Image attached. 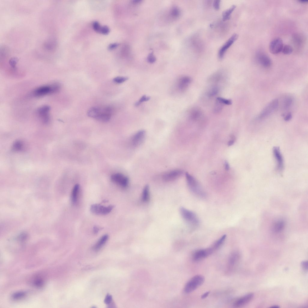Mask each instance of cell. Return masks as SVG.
I'll return each instance as SVG.
<instances>
[{
    "label": "cell",
    "mask_w": 308,
    "mask_h": 308,
    "mask_svg": "<svg viewBox=\"0 0 308 308\" xmlns=\"http://www.w3.org/2000/svg\"><path fill=\"white\" fill-rule=\"evenodd\" d=\"M186 177L188 187L191 192L199 197H204L205 193L197 180L187 173H186Z\"/></svg>",
    "instance_id": "cell-1"
},
{
    "label": "cell",
    "mask_w": 308,
    "mask_h": 308,
    "mask_svg": "<svg viewBox=\"0 0 308 308\" xmlns=\"http://www.w3.org/2000/svg\"><path fill=\"white\" fill-rule=\"evenodd\" d=\"M205 281L204 276L201 275L195 276L186 285L184 291L186 293H190L197 289L202 285Z\"/></svg>",
    "instance_id": "cell-2"
},
{
    "label": "cell",
    "mask_w": 308,
    "mask_h": 308,
    "mask_svg": "<svg viewBox=\"0 0 308 308\" xmlns=\"http://www.w3.org/2000/svg\"><path fill=\"white\" fill-rule=\"evenodd\" d=\"M179 210L182 218L190 226L194 227L198 225L199 221L197 216L194 212L184 207H181Z\"/></svg>",
    "instance_id": "cell-3"
},
{
    "label": "cell",
    "mask_w": 308,
    "mask_h": 308,
    "mask_svg": "<svg viewBox=\"0 0 308 308\" xmlns=\"http://www.w3.org/2000/svg\"><path fill=\"white\" fill-rule=\"evenodd\" d=\"M60 89V87L58 84L51 86H45L36 89L34 91V95L36 97H40L58 92Z\"/></svg>",
    "instance_id": "cell-4"
},
{
    "label": "cell",
    "mask_w": 308,
    "mask_h": 308,
    "mask_svg": "<svg viewBox=\"0 0 308 308\" xmlns=\"http://www.w3.org/2000/svg\"><path fill=\"white\" fill-rule=\"evenodd\" d=\"M278 106V100L275 99L273 100L263 109L259 115L258 118L261 119L267 117L277 109Z\"/></svg>",
    "instance_id": "cell-5"
},
{
    "label": "cell",
    "mask_w": 308,
    "mask_h": 308,
    "mask_svg": "<svg viewBox=\"0 0 308 308\" xmlns=\"http://www.w3.org/2000/svg\"><path fill=\"white\" fill-rule=\"evenodd\" d=\"M114 206L112 205L105 207L100 204L92 205L90 208V211L93 213L98 215H107L112 210Z\"/></svg>",
    "instance_id": "cell-6"
},
{
    "label": "cell",
    "mask_w": 308,
    "mask_h": 308,
    "mask_svg": "<svg viewBox=\"0 0 308 308\" xmlns=\"http://www.w3.org/2000/svg\"><path fill=\"white\" fill-rule=\"evenodd\" d=\"M214 251V249L212 247L196 251L193 254V260L194 262L199 261L208 257L213 253Z\"/></svg>",
    "instance_id": "cell-7"
},
{
    "label": "cell",
    "mask_w": 308,
    "mask_h": 308,
    "mask_svg": "<svg viewBox=\"0 0 308 308\" xmlns=\"http://www.w3.org/2000/svg\"><path fill=\"white\" fill-rule=\"evenodd\" d=\"M112 181L121 187L125 188L128 186L129 179L123 174L117 173L114 174L111 176Z\"/></svg>",
    "instance_id": "cell-8"
},
{
    "label": "cell",
    "mask_w": 308,
    "mask_h": 308,
    "mask_svg": "<svg viewBox=\"0 0 308 308\" xmlns=\"http://www.w3.org/2000/svg\"><path fill=\"white\" fill-rule=\"evenodd\" d=\"M283 46L282 39L279 38H276L270 42L269 46V50L272 54H277L282 51Z\"/></svg>",
    "instance_id": "cell-9"
},
{
    "label": "cell",
    "mask_w": 308,
    "mask_h": 308,
    "mask_svg": "<svg viewBox=\"0 0 308 308\" xmlns=\"http://www.w3.org/2000/svg\"><path fill=\"white\" fill-rule=\"evenodd\" d=\"M238 35L237 34H233L229 39L222 46L219 52V57L220 59H222L224 57L227 50L238 39Z\"/></svg>",
    "instance_id": "cell-10"
},
{
    "label": "cell",
    "mask_w": 308,
    "mask_h": 308,
    "mask_svg": "<svg viewBox=\"0 0 308 308\" xmlns=\"http://www.w3.org/2000/svg\"><path fill=\"white\" fill-rule=\"evenodd\" d=\"M50 107L48 106H45L40 108L37 111L39 117L45 124L48 123L50 121Z\"/></svg>",
    "instance_id": "cell-11"
},
{
    "label": "cell",
    "mask_w": 308,
    "mask_h": 308,
    "mask_svg": "<svg viewBox=\"0 0 308 308\" xmlns=\"http://www.w3.org/2000/svg\"><path fill=\"white\" fill-rule=\"evenodd\" d=\"M183 173V171L181 170H174L165 174L163 176V178L165 181H172L181 176Z\"/></svg>",
    "instance_id": "cell-12"
},
{
    "label": "cell",
    "mask_w": 308,
    "mask_h": 308,
    "mask_svg": "<svg viewBox=\"0 0 308 308\" xmlns=\"http://www.w3.org/2000/svg\"><path fill=\"white\" fill-rule=\"evenodd\" d=\"M146 134V132L144 130L137 132L132 138L131 144L132 146L137 147L140 145L144 141Z\"/></svg>",
    "instance_id": "cell-13"
},
{
    "label": "cell",
    "mask_w": 308,
    "mask_h": 308,
    "mask_svg": "<svg viewBox=\"0 0 308 308\" xmlns=\"http://www.w3.org/2000/svg\"><path fill=\"white\" fill-rule=\"evenodd\" d=\"M254 295L252 293H250L244 295L236 300L233 306L235 307H241L249 303L253 299Z\"/></svg>",
    "instance_id": "cell-14"
},
{
    "label": "cell",
    "mask_w": 308,
    "mask_h": 308,
    "mask_svg": "<svg viewBox=\"0 0 308 308\" xmlns=\"http://www.w3.org/2000/svg\"><path fill=\"white\" fill-rule=\"evenodd\" d=\"M274 157L278 163V169L280 171H282L284 168V160L279 147H275L273 149Z\"/></svg>",
    "instance_id": "cell-15"
},
{
    "label": "cell",
    "mask_w": 308,
    "mask_h": 308,
    "mask_svg": "<svg viewBox=\"0 0 308 308\" xmlns=\"http://www.w3.org/2000/svg\"><path fill=\"white\" fill-rule=\"evenodd\" d=\"M240 258V254L237 252H233L228 261V268L229 270H233L236 266Z\"/></svg>",
    "instance_id": "cell-16"
},
{
    "label": "cell",
    "mask_w": 308,
    "mask_h": 308,
    "mask_svg": "<svg viewBox=\"0 0 308 308\" xmlns=\"http://www.w3.org/2000/svg\"><path fill=\"white\" fill-rule=\"evenodd\" d=\"M192 81V79L188 76H184L180 79L178 84L179 89L182 91H184L188 87Z\"/></svg>",
    "instance_id": "cell-17"
},
{
    "label": "cell",
    "mask_w": 308,
    "mask_h": 308,
    "mask_svg": "<svg viewBox=\"0 0 308 308\" xmlns=\"http://www.w3.org/2000/svg\"><path fill=\"white\" fill-rule=\"evenodd\" d=\"M258 59L260 64L265 67H269L272 65L271 60L268 56L265 54H259Z\"/></svg>",
    "instance_id": "cell-18"
},
{
    "label": "cell",
    "mask_w": 308,
    "mask_h": 308,
    "mask_svg": "<svg viewBox=\"0 0 308 308\" xmlns=\"http://www.w3.org/2000/svg\"><path fill=\"white\" fill-rule=\"evenodd\" d=\"M102 108L98 107H93L88 111L87 114L89 117L96 119L102 112Z\"/></svg>",
    "instance_id": "cell-19"
},
{
    "label": "cell",
    "mask_w": 308,
    "mask_h": 308,
    "mask_svg": "<svg viewBox=\"0 0 308 308\" xmlns=\"http://www.w3.org/2000/svg\"><path fill=\"white\" fill-rule=\"evenodd\" d=\"M108 239V236L107 235H104L102 236L94 246V250L95 251L99 250L104 245Z\"/></svg>",
    "instance_id": "cell-20"
},
{
    "label": "cell",
    "mask_w": 308,
    "mask_h": 308,
    "mask_svg": "<svg viewBox=\"0 0 308 308\" xmlns=\"http://www.w3.org/2000/svg\"><path fill=\"white\" fill-rule=\"evenodd\" d=\"M150 192L149 186L148 185L145 186L143 189L142 194L141 200L143 202L146 203L150 199Z\"/></svg>",
    "instance_id": "cell-21"
},
{
    "label": "cell",
    "mask_w": 308,
    "mask_h": 308,
    "mask_svg": "<svg viewBox=\"0 0 308 308\" xmlns=\"http://www.w3.org/2000/svg\"><path fill=\"white\" fill-rule=\"evenodd\" d=\"M102 109L101 113L98 116L96 120L101 122H106L108 121L111 118L112 114L108 113Z\"/></svg>",
    "instance_id": "cell-22"
},
{
    "label": "cell",
    "mask_w": 308,
    "mask_h": 308,
    "mask_svg": "<svg viewBox=\"0 0 308 308\" xmlns=\"http://www.w3.org/2000/svg\"><path fill=\"white\" fill-rule=\"evenodd\" d=\"M236 7L235 5H233L230 8L226 10L223 13L222 16L223 21H225L230 19L231 14Z\"/></svg>",
    "instance_id": "cell-23"
},
{
    "label": "cell",
    "mask_w": 308,
    "mask_h": 308,
    "mask_svg": "<svg viewBox=\"0 0 308 308\" xmlns=\"http://www.w3.org/2000/svg\"><path fill=\"white\" fill-rule=\"evenodd\" d=\"M202 114V112L200 110L197 108L194 109L191 111L190 117L191 119L196 120L199 119Z\"/></svg>",
    "instance_id": "cell-24"
},
{
    "label": "cell",
    "mask_w": 308,
    "mask_h": 308,
    "mask_svg": "<svg viewBox=\"0 0 308 308\" xmlns=\"http://www.w3.org/2000/svg\"><path fill=\"white\" fill-rule=\"evenodd\" d=\"M219 88L217 86L212 87L208 90L206 93L207 96L209 98L213 97L215 96L219 92Z\"/></svg>",
    "instance_id": "cell-25"
},
{
    "label": "cell",
    "mask_w": 308,
    "mask_h": 308,
    "mask_svg": "<svg viewBox=\"0 0 308 308\" xmlns=\"http://www.w3.org/2000/svg\"><path fill=\"white\" fill-rule=\"evenodd\" d=\"M226 235H224L215 243L213 246L212 247L214 251L218 249L222 246L226 240Z\"/></svg>",
    "instance_id": "cell-26"
},
{
    "label": "cell",
    "mask_w": 308,
    "mask_h": 308,
    "mask_svg": "<svg viewBox=\"0 0 308 308\" xmlns=\"http://www.w3.org/2000/svg\"><path fill=\"white\" fill-rule=\"evenodd\" d=\"M79 189V185L76 184L74 186L72 190L71 199L73 204L76 203L77 200V196Z\"/></svg>",
    "instance_id": "cell-27"
},
{
    "label": "cell",
    "mask_w": 308,
    "mask_h": 308,
    "mask_svg": "<svg viewBox=\"0 0 308 308\" xmlns=\"http://www.w3.org/2000/svg\"><path fill=\"white\" fill-rule=\"evenodd\" d=\"M285 223L283 221L280 220L275 223L273 229L274 232H279L283 230Z\"/></svg>",
    "instance_id": "cell-28"
},
{
    "label": "cell",
    "mask_w": 308,
    "mask_h": 308,
    "mask_svg": "<svg viewBox=\"0 0 308 308\" xmlns=\"http://www.w3.org/2000/svg\"><path fill=\"white\" fill-rule=\"evenodd\" d=\"M224 105L216 99L213 109L214 112L216 114L220 113L223 108Z\"/></svg>",
    "instance_id": "cell-29"
},
{
    "label": "cell",
    "mask_w": 308,
    "mask_h": 308,
    "mask_svg": "<svg viewBox=\"0 0 308 308\" xmlns=\"http://www.w3.org/2000/svg\"><path fill=\"white\" fill-rule=\"evenodd\" d=\"M222 77L221 73L220 72H217L211 76L210 81L213 82H218L220 81Z\"/></svg>",
    "instance_id": "cell-30"
},
{
    "label": "cell",
    "mask_w": 308,
    "mask_h": 308,
    "mask_svg": "<svg viewBox=\"0 0 308 308\" xmlns=\"http://www.w3.org/2000/svg\"><path fill=\"white\" fill-rule=\"evenodd\" d=\"M24 144L23 142L20 141L15 142L13 145V149L16 151H20L23 149Z\"/></svg>",
    "instance_id": "cell-31"
},
{
    "label": "cell",
    "mask_w": 308,
    "mask_h": 308,
    "mask_svg": "<svg viewBox=\"0 0 308 308\" xmlns=\"http://www.w3.org/2000/svg\"><path fill=\"white\" fill-rule=\"evenodd\" d=\"M293 49L291 46L286 45L284 46L282 51L283 54L285 55H289L293 52Z\"/></svg>",
    "instance_id": "cell-32"
},
{
    "label": "cell",
    "mask_w": 308,
    "mask_h": 308,
    "mask_svg": "<svg viewBox=\"0 0 308 308\" xmlns=\"http://www.w3.org/2000/svg\"><path fill=\"white\" fill-rule=\"evenodd\" d=\"M26 293L23 291L17 292L13 294L12 298L13 299L16 300H19L22 299L26 295Z\"/></svg>",
    "instance_id": "cell-33"
},
{
    "label": "cell",
    "mask_w": 308,
    "mask_h": 308,
    "mask_svg": "<svg viewBox=\"0 0 308 308\" xmlns=\"http://www.w3.org/2000/svg\"><path fill=\"white\" fill-rule=\"evenodd\" d=\"M56 46V42L55 41L51 40L48 42L45 45V48L49 50L54 49Z\"/></svg>",
    "instance_id": "cell-34"
},
{
    "label": "cell",
    "mask_w": 308,
    "mask_h": 308,
    "mask_svg": "<svg viewBox=\"0 0 308 308\" xmlns=\"http://www.w3.org/2000/svg\"><path fill=\"white\" fill-rule=\"evenodd\" d=\"M293 100L291 97H288L284 101V107L285 109H287L289 108L292 103H293Z\"/></svg>",
    "instance_id": "cell-35"
},
{
    "label": "cell",
    "mask_w": 308,
    "mask_h": 308,
    "mask_svg": "<svg viewBox=\"0 0 308 308\" xmlns=\"http://www.w3.org/2000/svg\"><path fill=\"white\" fill-rule=\"evenodd\" d=\"M128 79V78L124 77H118L114 78L113 81L116 83L120 84L123 83Z\"/></svg>",
    "instance_id": "cell-36"
},
{
    "label": "cell",
    "mask_w": 308,
    "mask_h": 308,
    "mask_svg": "<svg viewBox=\"0 0 308 308\" xmlns=\"http://www.w3.org/2000/svg\"><path fill=\"white\" fill-rule=\"evenodd\" d=\"M150 97L147 96L146 95H143L140 99L139 101L136 103L135 105L137 106H138L142 103L147 101L150 100Z\"/></svg>",
    "instance_id": "cell-37"
},
{
    "label": "cell",
    "mask_w": 308,
    "mask_h": 308,
    "mask_svg": "<svg viewBox=\"0 0 308 308\" xmlns=\"http://www.w3.org/2000/svg\"><path fill=\"white\" fill-rule=\"evenodd\" d=\"M216 99L224 105H230L232 104V101L230 100L221 97L217 98Z\"/></svg>",
    "instance_id": "cell-38"
},
{
    "label": "cell",
    "mask_w": 308,
    "mask_h": 308,
    "mask_svg": "<svg viewBox=\"0 0 308 308\" xmlns=\"http://www.w3.org/2000/svg\"><path fill=\"white\" fill-rule=\"evenodd\" d=\"M44 282L43 280L40 278H38L35 280L34 282V284L36 287L38 288H40L43 286Z\"/></svg>",
    "instance_id": "cell-39"
},
{
    "label": "cell",
    "mask_w": 308,
    "mask_h": 308,
    "mask_svg": "<svg viewBox=\"0 0 308 308\" xmlns=\"http://www.w3.org/2000/svg\"><path fill=\"white\" fill-rule=\"evenodd\" d=\"M180 12L179 9L177 7H174L173 8L171 14L173 17H179L180 15Z\"/></svg>",
    "instance_id": "cell-40"
},
{
    "label": "cell",
    "mask_w": 308,
    "mask_h": 308,
    "mask_svg": "<svg viewBox=\"0 0 308 308\" xmlns=\"http://www.w3.org/2000/svg\"><path fill=\"white\" fill-rule=\"evenodd\" d=\"M110 32L109 28L107 26H102L100 29L99 33L104 35L108 34Z\"/></svg>",
    "instance_id": "cell-41"
},
{
    "label": "cell",
    "mask_w": 308,
    "mask_h": 308,
    "mask_svg": "<svg viewBox=\"0 0 308 308\" xmlns=\"http://www.w3.org/2000/svg\"><path fill=\"white\" fill-rule=\"evenodd\" d=\"M100 24L98 22L95 21L93 24V27L94 30L98 33H99L101 28Z\"/></svg>",
    "instance_id": "cell-42"
},
{
    "label": "cell",
    "mask_w": 308,
    "mask_h": 308,
    "mask_svg": "<svg viewBox=\"0 0 308 308\" xmlns=\"http://www.w3.org/2000/svg\"><path fill=\"white\" fill-rule=\"evenodd\" d=\"M147 60L148 62L150 63H155L156 60V58L153 54V53H151L149 55L147 58Z\"/></svg>",
    "instance_id": "cell-43"
},
{
    "label": "cell",
    "mask_w": 308,
    "mask_h": 308,
    "mask_svg": "<svg viewBox=\"0 0 308 308\" xmlns=\"http://www.w3.org/2000/svg\"><path fill=\"white\" fill-rule=\"evenodd\" d=\"M112 296L108 294L105 297L104 300V302L105 304L108 305L110 304L112 302Z\"/></svg>",
    "instance_id": "cell-44"
},
{
    "label": "cell",
    "mask_w": 308,
    "mask_h": 308,
    "mask_svg": "<svg viewBox=\"0 0 308 308\" xmlns=\"http://www.w3.org/2000/svg\"><path fill=\"white\" fill-rule=\"evenodd\" d=\"M17 59L16 58H11L9 61L10 64L13 68H15L16 65Z\"/></svg>",
    "instance_id": "cell-45"
},
{
    "label": "cell",
    "mask_w": 308,
    "mask_h": 308,
    "mask_svg": "<svg viewBox=\"0 0 308 308\" xmlns=\"http://www.w3.org/2000/svg\"><path fill=\"white\" fill-rule=\"evenodd\" d=\"M221 1L219 0H216L214 2L213 4V7L216 10H219L220 9Z\"/></svg>",
    "instance_id": "cell-46"
},
{
    "label": "cell",
    "mask_w": 308,
    "mask_h": 308,
    "mask_svg": "<svg viewBox=\"0 0 308 308\" xmlns=\"http://www.w3.org/2000/svg\"><path fill=\"white\" fill-rule=\"evenodd\" d=\"M301 266L303 269L305 271L308 270V262L307 261H302L301 263Z\"/></svg>",
    "instance_id": "cell-47"
},
{
    "label": "cell",
    "mask_w": 308,
    "mask_h": 308,
    "mask_svg": "<svg viewBox=\"0 0 308 308\" xmlns=\"http://www.w3.org/2000/svg\"><path fill=\"white\" fill-rule=\"evenodd\" d=\"M119 44L118 43H114L110 44L108 47V49L110 50H113L117 47Z\"/></svg>",
    "instance_id": "cell-48"
},
{
    "label": "cell",
    "mask_w": 308,
    "mask_h": 308,
    "mask_svg": "<svg viewBox=\"0 0 308 308\" xmlns=\"http://www.w3.org/2000/svg\"><path fill=\"white\" fill-rule=\"evenodd\" d=\"M231 138L232 139L231 140L228 141V146H231L234 144L235 142V137L234 136H232Z\"/></svg>",
    "instance_id": "cell-49"
},
{
    "label": "cell",
    "mask_w": 308,
    "mask_h": 308,
    "mask_svg": "<svg viewBox=\"0 0 308 308\" xmlns=\"http://www.w3.org/2000/svg\"><path fill=\"white\" fill-rule=\"evenodd\" d=\"M292 115L291 113H288L285 117L284 120L286 121H288L292 118Z\"/></svg>",
    "instance_id": "cell-50"
},
{
    "label": "cell",
    "mask_w": 308,
    "mask_h": 308,
    "mask_svg": "<svg viewBox=\"0 0 308 308\" xmlns=\"http://www.w3.org/2000/svg\"><path fill=\"white\" fill-rule=\"evenodd\" d=\"M100 230V228L97 226H95L93 228V231L95 234H97Z\"/></svg>",
    "instance_id": "cell-51"
},
{
    "label": "cell",
    "mask_w": 308,
    "mask_h": 308,
    "mask_svg": "<svg viewBox=\"0 0 308 308\" xmlns=\"http://www.w3.org/2000/svg\"><path fill=\"white\" fill-rule=\"evenodd\" d=\"M210 293V291H208L202 295L201 296V298L204 299L208 297Z\"/></svg>",
    "instance_id": "cell-52"
},
{
    "label": "cell",
    "mask_w": 308,
    "mask_h": 308,
    "mask_svg": "<svg viewBox=\"0 0 308 308\" xmlns=\"http://www.w3.org/2000/svg\"><path fill=\"white\" fill-rule=\"evenodd\" d=\"M225 168L227 171H229L230 169V166L229 164L227 161L225 162Z\"/></svg>",
    "instance_id": "cell-53"
},
{
    "label": "cell",
    "mask_w": 308,
    "mask_h": 308,
    "mask_svg": "<svg viewBox=\"0 0 308 308\" xmlns=\"http://www.w3.org/2000/svg\"><path fill=\"white\" fill-rule=\"evenodd\" d=\"M299 1L301 3H307L308 1L307 0H300Z\"/></svg>",
    "instance_id": "cell-54"
},
{
    "label": "cell",
    "mask_w": 308,
    "mask_h": 308,
    "mask_svg": "<svg viewBox=\"0 0 308 308\" xmlns=\"http://www.w3.org/2000/svg\"><path fill=\"white\" fill-rule=\"evenodd\" d=\"M141 1L140 0H135L133 1V2L134 3L137 4L140 3Z\"/></svg>",
    "instance_id": "cell-55"
},
{
    "label": "cell",
    "mask_w": 308,
    "mask_h": 308,
    "mask_svg": "<svg viewBox=\"0 0 308 308\" xmlns=\"http://www.w3.org/2000/svg\"><path fill=\"white\" fill-rule=\"evenodd\" d=\"M271 307L276 308H279L280 307L279 306H278V305H273V306H272Z\"/></svg>",
    "instance_id": "cell-56"
}]
</instances>
